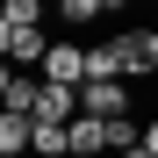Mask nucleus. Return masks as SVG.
Listing matches in <instances>:
<instances>
[{
	"instance_id": "obj_1",
	"label": "nucleus",
	"mask_w": 158,
	"mask_h": 158,
	"mask_svg": "<svg viewBox=\"0 0 158 158\" xmlns=\"http://www.w3.org/2000/svg\"><path fill=\"white\" fill-rule=\"evenodd\" d=\"M86 72H94V50L65 29L58 43H50V58H43V79H58V86H86Z\"/></svg>"
},
{
	"instance_id": "obj_2",
	"label": "nucleus",
	"mask_w": 158,
	"mask_h": 158,
	"mask_svg": "<svg viewBox=\"0 0 158 158\" xmlns=\"http://www.w3.org/2000/svg\"><path fill=\"white\" fill-rule=\"evenodd\" d=\"M50 43H58V36H50L43 22H36V29H7V22H0V58H7V65H29V72H43Z\"/></svg>"
},
{
	"instance_id": "obj_3",
	"label": "nucleus",
	"mask_w": 158,
	"mask_h": 158,
	"mask_svg": "<svg viewBox=\"0 0 158 158\" xmlns=\"http://www.w3.org/2000/svg\"><path fill=\"white\" fill-rule=\"evenodd\" d=\"M0 101H7L15 115H36V101H43V72H29V65H0Z\"/></svg>"
},
{
	"instance_id": "obj_4",
	"label": "nucleus",
	"mask_w": 158,
	"mask_h": 158,
	"mask_svg": "<svg viewBox=\"0 0 158 158\" xmlns=\"http://www.w3.org/2000/svg\"><path fill=\"white\" fill-rule=\"evenodd\" d=\"M79 108L86 115H137L129 108V79H86L79 86Z\"/></svg>"
},
{
	"instance_id": "obj_5",
	"label": "nucleus",
	"mask_w": 158,
	"mask_h": 158,
	"mask_svg": "<svg viewBox=\"0 0 158 158\" xmlns=\"http://www.w3.org/2000/svg\"><path fill=\"white\" fill-rule=\"evenodd\" d=\"M72 158H108V115H72Z\"/></svg>"
},
{
	"instance_id": "obj_6",
	"label": "nucleus",
	"mask_w": 158,
	"mask_h": 158,
	"mask_svg": "<svg viewBox=\"0 0 158 158\" xmlns=\"http://www.w3.org/2000/svg\"><path fill=\"white\" fill-rule=\"evenodd\" d=\"M36 115H43V122H72V115H79V86H58V79H43Z\"/></svg>"
},
{
	"instance_id": "obj_7",
	"label": "nucleus",
	"mask_w": 158,
	"mask_h": 158,
	"mask_svg": "<svg viewBox=\"0 0 158 158\" xmlns=\"http://www.w3.org/2000/svg\"><path fill=\"white\" fill-rule=\"evenodd\" d=\"M29 158H72V122H43V115H36V144H29Z\"/></svg>"
},
{
	"instance_id": "obj_8",
	"label": "nucleus",
	"mask_w": 158,
	"mask_h": 158,
	"mask_svg": "<svg viewBox=\"0 0 158 158\" xmlns=\"http://www.w3.org/2000/svg\"><path fill=\"white\" fill-rule=\"evenodd\" d=\"M29 144H36V115H15V108H7V115H0V151L22 158Z\"/></svg>"
},
{
	"instance_id": "obj_9",
	"label": "nucleus",
	"mask_w": 158,
	"mask_h": 158,
	"mask_svg": "<svg viewBox=\"0 0 158 158\" xmlns=\"http://www.w3.org/2000/svg\"><path fill=\"white\" fill-rule=\"evenodd\" d=\"M43 15H50V0H7V7H0V22H7V29H36Z\"/></svg>"
},
{
	"instance_id": "obj_10",
	"label": "nucleus",
	"mask_w": 158,
	"mask_h": 158,
	"mask_svg": "<svg viewBox=\"0 0 158 158\" xmlns=\"http://www.w3.org/2000/svg\"><path fill=\"white\" fill-rule=\"evenodd\" d=\"M50 15H58L65 29H86V22H101L108 7H101V0H58V7H50Z\"/></svg>"
},
{
	"instance_id": "obj_11",
	"label": "nucleus",
	"mask_w": 158,
	"mask_h": 158,
	"mask_svg": "<svg viewBox=\"0 0 158 158\" xmlns=\"http://www.w3.org/2000/svg\"><path fill=\"white\" fill-rule=\"evenodd\" d=\"M144 144H151V151H158V115H144Z\"/></svg>"
},
{
	"instance_id": "obj_12",
	"label": "nucleus",
	"mask_w": 158,
	"mask_h": 158,
	"mask_svg": "<svg viewBox=\"0 0 158 158\" xmlns=\"http://www.w3.org/2000/svg\"><path fill=\"white\" fill-rule=\"evenodd\" d=\"M122 158H158V151H151V144H137V151H122Z\"/></svg>"
},
{
	"instance_id": "obj_13",
	"label": "nucleus",
	"mask_w": 158,
	"mask_h": 158,
	"mask_svg": "<svg viewBox=\"0 0 158 158\" xmlns=\"http://www.w3.org/2000/svg\"><path fill=\"white\" fill-rule=\"evenodd\" d=\"M101 7H108V15H122V7H129V0H101Z\"/></svg>"
},
{
	"instance_id": "obj_14",
	"label": "nucleus",
	"mask_w": 158,
	"mask_h": 158,
	"mask_svg": "<svg viewBox=\"0 0 158 158\" xmlns=\"http://www.w3.org/2000/svg\"><path fill=\"white\" fill-rule=\"evenodd\" d=\"M50 7H58V0H50Z\"/></svg>"
}]
</instances>
